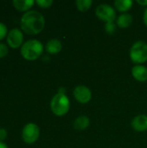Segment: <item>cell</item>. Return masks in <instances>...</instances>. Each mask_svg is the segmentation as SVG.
Wrapping results in <instances>:
<instances>
[{
  "label": "cell",
  "mask_w": 147,
  "mask_h": 148,
  "mask_svg": "<svg viewBox=\"0 0 147 148\" xmlns=\"http://www.w3.org/2000/svg\"><path fill=\"white\" fill-rule=\"evenodd\" d=\"M22 30L27 35L35 36L42 31L45 26L44 16L36 10H29L25 12L20 20Z\"/></svg>",
  "instance_id": "6da1fadb"
},
{
  "label": "cell",
  "mask_w": 147,
  "mask_h": 148,
  "mask_svg": "<svg viewBox=\"0 0 147 148\" xmlns=\"http://www.w3.org/2000/svg\"><path fill=\"white\" fill-rule=\"evenodd\" d=\"M43 49V45L39 40L30 39L22 45L21 55L25 60L35 61L42 55Z\"/></svg>",
  "instance_id": "7a4b0ae2"
},
{
  "label": "cell",
  "mask_w": 147,
  "mask_h": 148,
  "mask_svg": "<svg viewBox=\"0 0 147 148\" xmlns=\"http://www.w3.org/2000/svg\"><path fill=\"white\" fill-rule=\"evenodd\" d=\"M50 108L56 116L65 115L70 108V101L65 94L57 93L53 96L50 101Z\"/></svg>",
  "instance_id": "3957f363"
},
{
  "label": "cell",
  "mask_w": 147,
  "mask_h": 148,
  "mask_svg": "<svg viewBox=\"0 0 147 148\" xmlns=\"http://www.w3.org/2000/svg\"><path fill=\"white\" fill-rule=\"evenodd\" d=\"M132 62L137 65H141L147 61V43L144 41L135 42L129 52Z\"/></svg>",
  "instance_id": "277c9868"
},
{
  "label": "cell",
  "mask_w": 147,
  "mask_h": 148,
  "mask_svg": "<svg viewBox=\"0 0 147 148\" xmlns=\"http://www.w3.org/2000/svg\"><path fill=\"white\" fill-rule=\"evenodd\" d=\"M40 136L39 127L33 122L27 123L22 130V139L26 144L35 143Z\"/></svg>",
  "instance_id": "5b68a950"
},
{
  "label": "cell",
  "mask_w": 147,
  "mask_h": 148,
  "mask_svg": "<svg viewBox=\"0 0 147 148\" xmlns=\"http://www.w3.org/2000/svg\"><path fill=\"white\" fill-rule=\"evenodd\" d=\"M96 16L105 23H112L116 19V12L114 9L107 3H101L95 9Z\"/></svg>",
  "instance_id": "8992f818"
},
{
  "label": "cell",
  "mask_w": 147,
  "mask_h": 148,
  "mask_svg": "<svg viewBox=\"0 0 147 148\" xmlns=\"http://www.w3.org/2000/svg\"><path fill=\"white\" fill-rule=\"evenodd\" d=\"M6 41L8 45L13 49H18L19 47H22V45L23 44V33L21 29H19L18 28H14L12 29H10L6 37Z\"/></svg>",
  "instance_id": "52a82bcc"
},
{
  "label": "cell",
  "mask_w": 147,
  "mask_h": 148,
  "mask_svg": "<svg viewBox=\"0 0 147 148\" xmlns=\"http://www.w3.org/2000/svg\"><path fill=\"white\" fill-rule=\"evenodd\" d=\"M73 94L75 99L81 104L88 103L92 99L91 90L84 85H80L75 87Z\"/></svg>",
  "instance_id": "ba28073f"
},
{
  "label": "cell",
  "mask_w": 147,
  "mask_h": 148,
  "mask_svg": "<svg viewBox=\"0 0 147 148\" xmlns=\"http://www.w3.org/2000/svg\"><path fill=\"white\" fill-rule=\"evenodd\" d=\"M132 127L137 132H145L147 130V115H137L132 121Z\"/></svg>",
  "instance_id": "9c48e42d"
},
{
  "label": "cell",
  "mask_w": 147,
  "mask_h": 148,
  "mask_svg": "<svg viewBox=\"0 0 147 148\" xmlns=\"http://www.w3.org/2000/svg\"><path fill=\"white\" fill-rule=\"evenodd\" d=\"M133 78L139 82H144L147 81V68L143 65H135L132 69Z\"/></svg>",
  "instance_id": "30bf717a"
},
{
  "label": "cell",
  "mask_w": 147,
  "mask_h": 148,
  "mask_svg": "<svg viewBox=\"0 0 147 148\" xmlns=\"http://www.w3.org/2000/svg\"><path fill=\"white\" fill-rule=\"evenodd\" d=\"M62 43L59 39H56V38L49 40L47 42L46 47H45L46 51L51 55H55V54L59 53L62 50Z\"/></svg>",
  "instance_id": "8fae6325"
},
{
  "label": "cell",
  "mask_w": 147,
  "mask_h": 148,
  "mask_svg": "<svg viewBox=\"0 0 147 148\" xmlns=\"http://www.w3.org/2000/svg\"><path fill=\"white\" fill-rule=\"evenodd\" d=\"M15 9L21 12H27L30 10V8L34 5L33 0H14L12 2Z\"/></svg>",
  "instance_id": "7c38bea8"
},
{
  "label": "cell",
  "mask_w": 147,
  "mask_h": 148,
  "mask_svg": "<svg viewBox=\"0 0 147 148\" xmlns=\"http://www.w3.org/2000/svg\"><path fill=\"white\" fill-rule=\"evenodd\" d=\"M90 120L86 115H80L74 121V128L77 131H83L89 127Z\"/></svg>",
  "instance_id": "4fadbf2b"
},
{
  "label": "cell",
  "mask_w": 147,
  "mask_h": 148,
  "mask_svg": "<svg viewBox=\"0 0 147 148\" xmlns=\"http://www.w3.org/2000/svg\"><path fill=\"white\" fill-rule=\"evenodd\" d=\"M117 25L120 29H126L129 28L133 23V16L128 13H124L119 16L116 21Z\"/></svg>",
  "instance_id": "5bb4252c"
},
{
  "label": "cell",
  "mask_w": 147,
  "mask_h": 148,
  "mask_svg": "<svg viewBox=\"0 0 147 148\" xmlns=\"http://www.w3.org/2000/svg\"><path fill=\"white\" fill-rule=\"evenodd\" d=\"M133 4L132 0H116L114 2L115 8L120 12H126L129 10Z\"/></svg>",
  "instance_id": "9a60e30c"
},
{
  "label": "cell",
  "mask_w": 147,
  "mask_h": 148,
  "mask_svg": "<svg viewBox=\"0 0 147 148\" xmlns=\"http://www.w3.org/2000/svg\"><path fill=\"white\" fill-rule=\"evenodd\" d=\"M93 4V1L92 0H77L75 2V5L77 7V9L80 11H87L90 9V7Z\"/></svg>",
  "instance_id": "2e32d148"
},
{
  "label": "cell",
  "mask_w": 147,
  "mask_h": 148,
  "mask_svg": "<svg viewBox=\"0 0 147 148\" xmlns=\"http://www.w3.org/2000/svg\"><path fill=\"white\" fill-rule=\"evenodd\" d=\"M105 31L109 34V35H113L116 31V24L112 22V23H106L105 24Z\"/></svg>",
  "instance_id": "e0dca14e"
},
{
  "label": "cell",
  "mask_w": 147,
  "mask_h": 148,
  "mask_svg": "<svg viewBox=\"0 0 147 148\" xmlns=\"http://www.w3.org/2000/svg\"><path fill=\"white\" fill-rule=\"evenodd\" d=\"M36 3L42 9H48L51 7V5L53 4V1L52 0H36Z\"/></svg>",
  "instance_id": "ac0fdd59"
},
{
  "label": "cell",
  "mask_w": 147,
  "mask_h": 148,
  "mask_svg": "<svg viewBox=\"0 0 147 148\" xmlns=\"http://www.w3.org/2000/svg\"><path fill=\"white\" fill-rule=\"evenodd\" d=\"M8 29L7 26L0 22V41H2L3 39H4V37H7L8 35Z\"/></svg>",
  "instance_id": "d6986e66"
},
{
  "label": "cell",
  "mask_w": 147,
  "mask_h": 148,
  "mask_svg": "<svg viewBox=\"0 0 147 148\" xmlns=\"http://www.w3.org/2000/svg\"><path fill=\"white\" fill-rule=\"evenodd\" d=\"M9 53V49L6 44L0 42V59L5 57Z\"/></svg>",
  "instance_id": "ffe728a7"
},
{
  "label": "cell",
  "mask_w": 147,
  "mask_h": 148,
  "mask_svg": "<svg viewBox=\"0 0 147 148\" xmlns=\"http://www.w3.org/2000/svg\"><path fill=\"white\" fill-rule=\"evenodd\" d=\"M8 133L5 128H0V141H3L7 138Z\"/></svg>",
  "instance_id": "44dd1931"
},
{
  "label": "cell",
  "mask_w": 147,
  "mask_h": 148,
  "mask_svg": "<svg viewBox=\"0 0 147 148\" xmlns=\"http://www.w3.org/2000/svg\"><path fill=\"white\" fill-rule=\"evenodd\" d=\"M143 21H144V23L147 26V7L146 8L145 11H144V16H143Z\"/></svg>",
  "instance_id": "7402d4cb"
},
{
  "label": "cell",
  "mask_w": 147,
  "mask_h": 148,
  "mask_svg": "<svg viewBox=\"0 0 147 148\" xmlns=\"http://www.w3.org/2000/svg\"><path fill=\"white\" fill-rule=\"evenodd\" d=\"M137 3H138L139 5L146 6L147 7V0H137Z\"/></svg>",
  "instance_id": "603a6c76"
},
{
  "label": "cell",
  "mask_w": 147,
  "mask_h": 148,
  "mask_svg": "<svg viewBox=\"0 0 147 148\" xmlns=\"http://www.w3.org/2000/svg\"><path fill=\"white\" fill-rule=\"evenodd\" d=\"M0 148H9L3 141H0Z\"/></svg>",
  "instance_id": "cb8c5ba5"
}]
</instances>
